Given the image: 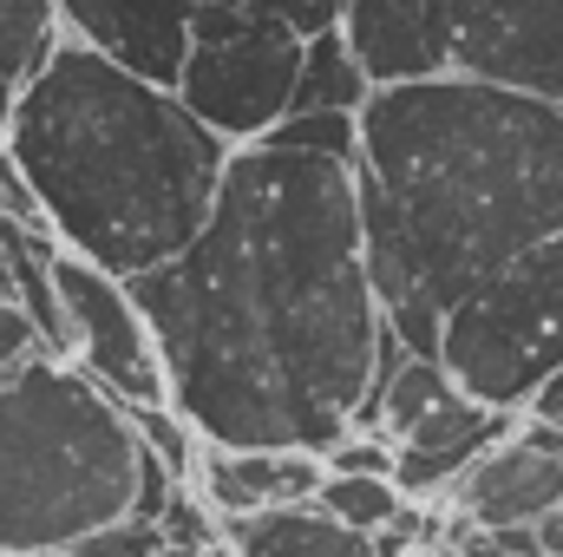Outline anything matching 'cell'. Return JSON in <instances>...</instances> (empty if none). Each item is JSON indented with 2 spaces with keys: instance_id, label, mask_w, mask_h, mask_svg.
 Instances as JSON below:
<instances>
[{
  "instance_id": "obj_1",
  "label": "cell",
  "mask_w": 563,
  "mask_h": 557,
  "mask_svg": "<svg viewBox=\"0 0 563 557\" xmlns=\"http://www.w3.org/2000/svg\"><path fill=\"white\" fill-rule=\"evenodd\" d=\"M132 295L203 446L334 452L354 433L387 315L354 164L236 151L203 237Z\"/></svg>"
},
{
  "instance_id": "obj_2",
  "label": "cell",
  "mask_w": 563,
  "mask_h": 557,
  "mask_svg": "<svg viewBox=\"0 0 563 557\" xmlns=\"http://www.w3.org/2000/svg\"><path fill=\"white\" fill-rule=\"evenodd\" d=\"M354 190L380 308L439 361L445 315L563 237V106L459 73L387 86L361 112Z\"/></svg>"
},
{
  "instance_id": "obj_3",
  "label": "cell",
  "mask_w": 563,
  "mask_h": 557,
  "mask_svg": "<svg viewBox=\"0 0 563 557\" xmlns=\"http://www.w3.org/2000/svg\"><path fill=\"white\" fill-rule=\"evenodd\" d=\"M0 144L26 171L59 250L112 270L119 282L177 263L203 237L236 157L184 112L177 92L73 40L20 92Z\"/></svg>"
},
{
  "instance_id": "obj_4",
  "label": "cell",
  "mask_w": 563,
  "mask_h": 557,
  "mask_svg": "<svg viewBox=\"0 0 563 557\" xmlns=\"http://www.w3.org/2000/svg\"><path fill=\"white\" fill-rule=\"evenodd\" d=\"M144 439L79 361H26L0 381V557H66L132 518Z\"/></svg>"
},
{
  "instance_id": "obj_5",
  "label": "cell",
  "mask_w": 563,
  "mask_h": 557,
  "mask_svg": "<svg viewBox=\"0 0 563 557\" xmlns=\"http://www.w3.org/2000/svg\"><path fill=\"white\" fill-rule=\"evenodd\" d=\"M439 361L472 401L498 414H531L538 394L563 374V237L478 282L445 315Z\"/></svg>"
},
{
  "instance_id": "obj_6",
  "label": "cell",
  "mask_w": 563,
  "mask_h": 557,
  "mask_svg": "<svg viewBox=\"0 0 563 557\" xmlns=\"http://www.w3.org/2000/svg\"><path fill=\"white\" fill-rule=\"evenodd\" d=\"M308 40H295L282 20H256L236 40H210L190 53L177 99L197 125H210L230 151H250L295 112V79H301Z\"/></svg>"
},
{
  "instance_id": "obj_7",
  "label": "cell",
  "mask_w": 563,
  "mask_h": 557,
  "mask_svg": "<svg viewBox=\"0 0 563 557\" xmlns=\"http://www.w3.org/2000/svg\"><path fill=\"white\" fill-rule=\"evenodd\" d=\"M445 73L563 106V0H432Z\"/></svg>"
},
{
  "instance_id": "obj_8",
  "label": "cell",
  "mask_w": 563,
  "mask_h": 557,
  "mask_svg": "<svg viewBox=\"0 0 563 557\" xmlns=\"http://www.w3.org/2000/svg\"><path fill=\"white\" fill-rule=\"evenodd\" d=\"M53 276L73 315V361L119 401V407H170V374H164V348L144 321L132 282H119L112 270L59 250Z\"/></svg>"
},
{
  "instance_id": "obj_9",
  "label": "cell",
  "mask_w": 563,
  "mask_h": 557,
  "mask_svg": "<svg viewBox=\"0 0 563 557\" xmlns=\"http://www.w3.org/2000/svg\"><path fill=\"white\" fill-rule=\"evenodd\" d=\"M190 13H197V0H59V26L73 46L139 73L164 92H177V79L197 53Z\"/></svg>"
},
{
  "instance_id": "obj_10",
  "label": "cell",
  "mask_w": 563,
  "mask_h": 557,
  "mask_svg": "<svg viewBox=\"0 0 563 557\" xmlns=\"http://www.w3.org/2000/svg\"><path fill=\"white\" fill-rule=\"evenodd\" d=\"M518 426H525L518 414H498V407H485L472 394H452L407 439H394V485H400V499L407 505H445L452 485L472 472V459L505 446Z\"/></svg>"
},
{
  "instance_id": "obj_11",
  "label": "cell",
  "mask_w": 563,
  "mask_h": 557,
  "mask_svg": "<svg viewBox=\"0 0 563 557\" xmlns=\"http://www.w3.org/2000/svg\"><path fill=\"white\" fill-rule=\"evenodd\" d=\"M328 485L321 452L301 446H203L197 459V499L230 525V518H256L282 505H314Z\"/></svg>"
},
{
  "instance_id": "obj_12",
  "label": "cell",
  "mask_w": 563,
  "mask_h": 557,
  "mask_svg": "<svg viewBox=\"0 0 563 557\" xmlns=\"http://www.w3.org/2000/svg\"><path fill=\"white\" fill-rule=\"evenodd\" d=\"M445 505L465 512L472 525H538L563 505V459L538 452L525 433H511L505 446L472 459V472L452 485Z\"/></svg>"
},
{
  "instance_id": "obj_13",
  "label": "cell",
  "mask_w": 563,
  "mask_h": 557,
  "mask_svg": "<svg viewBox=\"0 0 563 557\" xmlns=\"http://www.w3.org/2000/svg\"><path fill=\"white\" fill-rule=\"evenodd\" d=\"M354 59L367 66L374 92L387 86H420L445 73V46H439V26H432V0H347V20H341Z\"/></svg>"
},
{
  "instance_id": "obj_14",
  "label": "cell",
  "mask_w": 563,
  "mask_h": 557,
  "mask_svg": "<svg viewBox=\"0 0 563 557\" xmlns=\"http://www.w3.org/2000/svg\"><path fill=\"white\" fill-rule=\"evenodd\" d=\"M223 557H380L367 532L328 518L321 505H282L223 525Z\"/></svg>"
},
{
  "instance_id": "obj_15",
  "label": "cell",
  "mask_w": 563,
  "mask_h": 557,
  "mask_svg": "<svg viewBox=\"0 0 563 557\" xmlns=\"http://www.w3.org/2000/svg\"><path fill=\"white\" fill-rule=\"evenodd\" d=\"M59 46H66L59 0H0V125L20 106V92L53 66Z\"/></svg>"
},
{
  "instance_id": "obj_16",
  "label": "cell",
  "mask_w": 563,
  "mask_h": 557,
  "mask_svg": "<svg viewBox=\"0 0 563 557\" xmlns=\"http://www.w3.org/2000/svg\"><path fill=\"white\" fill-rule=\"evenodd\" d=\"M367 99H374V79H367V66L354 59L347 33L334 26V33L308 40L301 79H295V112H354V119H361Z\"/></svg>"
},
{
  "instance_id": "obj_17",
  "label": "cell",
  "mask_w": 563,
  "mask_h": 557,
  "mask_svg": "<svg viewBox=\"0 0 563 557\" xmlns=\"http://www.w3.org/2000/svg\"><path fill=\"white\" fill-rule=\"evenodd\" d=\"M452 394H465L459 381H452V368L445 361H432V354H413L394 381H387V407H380V439H407L413 426H420L432 407H445Z\"/></svg>"
},
{
  "instance_id": "obj_18",
  "label": "cell",
  "mask_w": 563,
  "mask_h": 557,
  "mask_svg": "<svg viewBox=\"0 0 563 557\" xmlns=\"http://www.w3.org/2000/svg\"><path fill=\"white\" fill-rule=\"evenodd\" d=\"M328 518H341V525H354V532H367V538H380L400 512H407V499H400V485L394 479H361V472H328V485H321V499H314Z\"/></svg>"
},
{
  "instance_id": "obj_19",
  "label": "cell",
  "mask_w": 563,
  "mask_h": 557,
  "mask_svg": "<svg viewBox=\"0 0 563 557\" xmlns=\"http://www.w3.org/2000/svg\"><path fill=\"white\" fill-rule=\"evenodd\" d=\"M269 151H295V157H334V164H361V119L354 112H288Z\"/></svg>"
},
{
  "instance_id": "obj_20",
  "label": "cell",
  "mask_w": 563,
  "mask_h": 557,
  "mask_svg": "<svg viewBox=\"0 0 563 557\" xmlns=\"http://www.w3.org/2000/svg\"><path fill=\"white\" fill-rule=\"evenodd\" d=\"M164 551V525L151 518H119V525H99L92 538H79L66 557H157Z\"/></svg>"
},
{
  "instance_id": "obj_21",
  "label": "cell",
  "mask_w": 563,
  "mask_h": 557,
  "mask_svg": "<svg viewBox=\"0 0 563 557\" xmlns=\"http://www.w3.org/2000/svg\"><path fill=\"white\" fill-rule=\"evenodd\" d=\"M328 472H361V479H394V439L380 433H347L334 452H321Z\"/></svg>"
},
{
  "instance_id": "obj_22",
  "label": "cell",
  "mask_w": 563,
  "mask_h": 557,
  "mask_svg": "<svg viewBox=\"0 0 563 557\" xmlns=\"http://www.w3.org/2000/svg\"><path fill=\"white\" fill-rule=\"evenodd\" d=\"M263 7H269V20H282L295 40H321V33H334L347 20V0H263Z\"/></svg>"
},
{
  "instance_id": "obj_23",
  "label": "cell",
  "mask_w": 563,
  "mask_h": 557,
  "mask_svg": "<svg viewBox=\"0 0 563 557\" xmlns=\"http://www.w3.org/2000/svg\"><path fill=\"white\" fill-rule=\"evenodd\" d=\"M0 217L26 223V230H46V210H40V197H33V184H26V171L13 164L7 144H0Z\"/></svg>"
},
{
  "instance_id": "obj_24",
  "label": "cell",
  "mask_w": 563,
  "mask_h": 557,
  "mask_svg": "<svg viewBox=\"0 0 563 557\" xmlns=\"http://www.w3.org/2000/svg\"><path fill=\"white\" fill-rule=\"evenodd\" d=\"M40 354H46L40 328L7 302V308H0V374H13V368H26V361H40Z\"/></svg>"
},
{
  "instance_id": "obj_25",
  "label": "cell",
  "mask_w": 563,
  "mask_h": 557,
  "mask_svg": "<svg viewBox=\"0 0 563 557\" xmlns=\"http://www.w3.org/2000/svg\"><path fill=\"white\" fill-rule=\"evenodd\" d=\"M518 433H525V439H531L538 452L563 459V419H531V414H525V426H518Z\"/></svg>"
},
{
  "instance_id": "obj_26",
  "label": "cell",
  "mask_w": 563,
  "mask_h": 557,
  "mask_svg": "<svg viewBox=\"0 0 563 557\" xmlns=\"http://www.w3.org/2000/svg\"><path fill=\"white\" fill-rule=\"evenodd\" d=\"M538 538H544V557H563V505L551 518H538Z\"/></svg>"
},
{
  "instance_id": "obj_27",
  "label": "cell",
  "mask_w": 563,
  "mask_h": 557,
  "mask_svg": "<svg viewBox=\"0 0 563 557\" xmlns=\"http://www.w3.org/2000/svg\"><path fill=\"white\" fill-rule=\"evenodd\" d=\"M531 419H563V374L538 394V407H531Z\"/></svg>"
},
{
  "instance_id": "obj_28",
  "label": "cell",
  "mask_w": 563,
  "mask_h": 557,
  "mask_svg": "<svg viewBox=\"0 0 563 557\" xmlns=\"http://www.w3.org/2000/svg\"><path fill=\"white\" fill-rule=\"evenodd\" d=\"M13 302V282H7V263H0V308Z\"/></svg>"
},
{
  "instance_id": "obj_29",
  "label": "cell",
  "mask_w": 563,
  "mask_h": 557,
  "mask_svg": "<svg viewBox=\"0 0 563 557\" xmlns=\"http://www.w3.org/2000/svg\"><path fill=\"white\" fill-rule=\"evenodd\" d=\"M413 557H432V551H413Z\"/></svg>"
},
{
  "instance_id": "obj_30",
  "label": "cell",
  "mask_w": 563,
  "mask_h": 557,
  "mask_svg": "<svg viewBox=\"0 0 563 557\" xmlns=\"http://www.w3.org/2000/svg\"><path fill=\"white\" fill-rule=\"evenodd\" d=\"M0 381H7V374H0Z\"/></svg>"
}]
</instances>
